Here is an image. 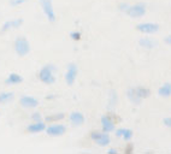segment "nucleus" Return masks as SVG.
<instances>
[{
	"label": "nucleus",
	"mask_w": 171,
	"mask_h": 154,
	"mask_svg": "<svg viewBox=\"0 0 171 154\" xmlns=\"http://www.w3.org/2000/svg\"><path fill=\"white\" fill-rule=\"evenodd\" d=\"M23 82V77L19 75V73L12 72L9 75V77L5 80V83L6 84H10V86H15V84H19Z\"/></svg>",
	"instance_id": "obj_16"
},
{
	"label": "nucleus",
	"mask_w": 171,
	"mask_h": 154,
	"mask_svg": "<svg viewBox=\"0 0 171 154\" xmlns=\"http://www.w3.org/2000/svg\"><path fill=\"white\" fill-rule=\"evenodd\" d=\"M40 5H41L42 11H44V13H45V16L47 17V19H48L51 23H54V22H55V13H54L52 0H40Z\"/></svg>",
	"instance_id": "obj_5"
},
{
	"label": "nucleus",
	"mask_w": 171,
	"mask_h": 154,
	"mask_svg": "<svg viewBox=\"0 0 171 154\" xmlns=\"http://www.w3.org/2000/svg\"><path fill=\"white\" fill-rule=\"evenodd\" d=\"M47 99H48V100L53 99V95H48V96H47Z\"/></svg>",
	"instance_id": "obj_31"
},
{
	"label": "nucleus",
	"mask_w": 171,
	"mask_h": 154,
	"mask_svg": "<svg viewBox=\"0 0 171 154\" xmlns=\"http://www.w3.org/2000/svg\"><path fill=\"white\" fill-rule=\"evenodd\" d=\"M136 30L140 31V33L147 34V35H151V34H155L159 30V24L153 23V22H145V23L137 24Z\"/></svg>",
	"instance_id": "obj_6"
},
{
	"label": "nucleus",
	"mask_w": 171,
	"mask_h": 154,
	"mask_svg": "<svg viewBox=\"0 0 171 154\" xmlns=\"http://www.w3.org/2000/svg\"><path fill=\"white\" fill-rule=\"evenodd\" d=\"M54 71H55V66L52 64H47L45 66H42L39 71V78L40 81L45 84H53L55 82V76H54Z\"/></svg>",
	"instance_id": "obj_1"
},
{
	"label": "nucleus",
	"mask_w": 171,
	"mask_h": 154,
	"mask_svg": "<svg viewBox=\"0 0 171 154\" xmlns=\"http://www.w3.org/2000/svg\"><path fill=\"white\" fill-rule=\"evenodd\" d=\"M135 91L140 99H146V98H148L150 94H151V91H150L148 88H146V87H136Z\"/></svg>",
	"instance_id": "obj_20"
},
{
	"label": "nucleus",
	"mask_w": 171,
	"mask_h": 154,
	"mask_svg": "<svg viewBox=\"0 0 171 154\" xmlns=\"http://www.w3.org/2000/svg\"><path fill=\"white\" fill-rule=\"evenodd\" d=\"M146 9H147L146 2H141L140 1V2H136V4H133V5L129 4L126 13L131 18H141V17H144L145 13H146Z\"/></svg>",
	"instance_id": "obj_2"
},
{
	"label": "nucleus",
	"mask_w": 171,
	"mask_h": 154,
	"mask_svg": "<svg viewBox=\"0 0 171 154\" xmlns=\"http://www.w3.org/2000/svg\"><path fill=\"white\" fill-rule=\"evenodd\" d=\"M163 123H164V125L166 128H170L171 127V118L170 117H165L163 119Z\"/></svg>",
	"instance_id": "obj_27"
},
{
	"label": "nucleus",
	"mask_w": 171,
	"mask_h": 154,
	"mask_svg": "<svg viewBox=\"0 0 171 154\" xmlns=\"http://www.w3.org/2000/svg\"><path fill=\"white\" fill-rule=\"evenodd\" d=\"M81 31H77V30H75V31H71L70 33V37H71V40H74V41H80L81 40Z\"/></svg>",
	"instance_id": "obj_23"
},
{
	"label": "nucleus",
	"mask_w": 171,
	"mask_h": 154,
	"mask_svg": "<svg viewBox=\"0 0 171 154\" xmlns=\"http://www.w3.org/2000/svg\"><path fill=\"white\" fill-rule=\"evenodd\" d=\"M15 98V94L12 91H2L0 93V104H7L12 101Z\"/></svg>",
	"instance_id": "obj_19"
},
{
	"label": "nucleus",
	"mask_w": 171,
	"mask_h": 154,
	"mask_svg": "<svg viewBox=\"0 0 171 154\" xmlns=\"http://www.w3.org/2000/svg\"><path fill=\"white\" fill-rule=\"evenodd\" d=\"M165 42H166V44H171V36L170 35H168V36L165 37Z\"/></svg>",
	"instance_id": "obj_30"
},
{
	"label": "nucleus",
	"mask_w": 171,
	"mask_h": 154,
	"mask_svg": "<svg viewBox=\"0 0 171 154\" xmlns=\"http://www.w3.org/2000/svg\"><path fill=\"white\" fill-rule=\"evenodd\" d=\"M126 96H128L129 101H131V102L135 104V105H140L141 101H142V99H140V98L137 96V94H136V91H135V88H129L128 91H126Z\"/></svg>",
	"instance_id": "obj_17"
},
{
	"label": "nucleus",
	"mask_w": 171,
	"mask_h": 154,
	"mask_svg": "<svg viewBox=\"0 0 171 154\" xmlns=\"http://www.w3.org/2000/svg\"><path fill=\"white\" fill-rule=\"evenodd\" d=\"M90 138L100 147H105V146H108L111 143V137L105 131L94 130V131L90 133Z\"/></svg>",
	"instance_id": "obj_4"
},
{
	"label": "nucleus",
	"mask_w": 171,
	"mask_h": 154,
	"mask_svg": "<svg viewBox=\"0 0 171 154\" xmlns=\"http://www.w3.org/2000/svg\"><path fill=\"white\" fill-rule=\"evenodd\" d=\"M23 24V19L22 18H18V19H11V21H6L2 27H1V33H5L7 31L10 29H16V28H19Z\"/></svg>",
	"instance_id": "obj_12"
},
{
	"label": "nucleus",
	"mask_w": 171,
	"mask_h": 154,
	"mask_svg": "<svg viewBox=\"0 0 171 154\" xmlns=\"http://www.w3.org/2000/svg\"><path fill=\"white\" fill-rule=\"evenodd\" d=\"M13 47H15V51L19 57H24L27 55L29 52H30V44L26 37L23 36H18L13 44Z\"/></svg>",
	"instance_id": "obj_3"
},
{
	"label": "nucleus",
	"mask_w": 171,
	"mask_h": 154,
	"mask_svg": "<svg viewBox=\"0 0 171 154\" xmlns=\"http://www.w3.org/2000/svg\"><path fill=\"white\" fill-rule=\"evenodd\" d=\"M84 122H86V118L81 112L75 111L70 114V123L72 124V127H80Z\"/></svg>",
	"instance_id": "obj_13"
},
{
	"label": "nucleus",
	"mask_w": 171,
	"mask_h": 154,
	"mask_svg": "<svg viewBox=\"0 0 171 154\" xmlns=\"http://www.w3.org/2000/svg\"><path fill=\"white\" fill-rule=\"evenodd\" d=\"M139 45L146 49H152L157 46V41L154 39H151V37H142V39H140Z\"/></svg>",
	"instance_id": "obj_15"
},
{
	"label": "nucleus",
	"mask_w": 171,
	"mask_h": 154,
	"mask_svg": "<svg viewBox=\"0 0 171 154\" xmlns=\"http://www.w3.org/2000/svg\"><path fill=\"white\" fill-rule=\"evenodd\" d=\"M133 151H134V147H133L131 143H129V145L126 146V149H124L126 153H133Z\"/></svg>",
	"instance_id": "obj_28"
},
{
	"label": "nucleus",
	"mask_w": 171,
	"mask_h": 154,
	"mask_svg": "<svg viewBox=\"0 0 171 154\" xmlns=\"http://www.w3.org/2000/svg\"><path fill=\"white\" fill-rule=\"evenodd\" d=\"M116 136L117 137H122L124 141H130L131 137H133V130L130 129H126V128H121L116 130Z\"/></svg>",
	"instance_id": "obj_14"
},
{
	"label": "nucleus",
	"mask_w": 171,
	"mask_h": 154,
	"mask_svg": "<svg viewBox=\"0 0 171 154\" xmlns=\"http://www.w3.org/2000/svg\"><path fill=\"white\" fill-rule=\"evenodd\" d=\"M117 152H118V151L116 149V148H110V149L107 151V153H108V154H116Z\"/></svg>",
	"instance_id": "obj_29"
},
{
	"label": "nucleus",
	"mask_w": 171,
	"mask_h": 154,
	"mask_svg": "<svg viewBox=\"0 0 171 154\" xmlns=\"http://www.w3.org/2000/svg\"><path fill=\"white\" fill-rule=\"evenodd\" d=\"M128 6H129V4H128V2H122V4H119V5H118V10H119V11H122V12H126V9H128Z\"/></svg>",
	"instance_id": "obj_26"
},
{
	"label": "nucleus",
	"mask_w": 171,
	"mask_h": 154,
	"mask_svg": "<svg viewBox=\"0 0 171 154\" xmlns=\"http://www.w3.org/2000/svg\"><path fill=\"white\" fill-rule=\"evenodd\" d=\"M158 94L163 98H169L171 95V83L166 82L158 89Z\"/></svg>",
	"instance_id": "obj_18"
},
{
	"label": "nucleus",
	"mask_w": 171,
	"mask_h": 154,
	"mask_svg": "<svg viewBox=\"0 0 171 154\" xmlns=\"http://www.w3.org/2000/svg\"><path fill=\"white\" fill-rule=\"evenodd\" d=\"M100 122H101V125H102V131H105V133H107V134L115 131L116 122L113 120V117H112V116L105 114V116L101 117Z\"/></svg>",
	"instance_id": "obj_9"
},
{
	"label": "nucleus",
	"mask_w": 171,
	"mask_h": 154,
	"mask_svg": "<svg viewBox=\"0 0 171 154\" xmlns=\"http://www.w3.org/2000/svg\"><path fill=\"white\" fill-rule=\"evenodd\" d=\"M64 117H65L64 113H54V114L47 116L45 118V122H47V123H55V122H59V120L64 119Z\"/></svg>",
	"instance_id": "obj_21"
},
{
	"label": "nucleus",
	"mask_w": 171,
	"mask_h": 154,
	"mask_svg": "<svg viewBox=\"0 0 171 154\" xmlns=\"http://www.w3.org/2000/svg\"><path fill=\"white\" fill-rule=\"evenodd\" d=\"M117 91H115V89H112V91H110V99H108V107H115L116 106V104H117Z\"/></svg>",
	"instance_id": "obj_22"
},
{
	"label": "nucleus",
	"mask_w": 171,
	"mask_h": 154,
	"mask_svg": "<svg viewBox=\"0 0 171 154\" xmlns=\"http://www.w3.org/2000/svg\"><path fill=\"white\" fill-rule=\"evenodd\" d=\"M31 120H33V122H40V120H42V118H41V114H40L39 112H35V113H33V114H31Z\"/></svg>",
	"instance_id": "obj_25"
},
{
	"label": "nucleus",
	"mask_w": 171,
	"mask_h": 154,
	"mask_svg": "<svg viewBox=\"0 0 171 154\" xmlns=\"http://www.w3.org/2000/svg\"><path fill=\"white\" fill-rule=\"evenodd\" d=\"M46 123L40 120V122H33L31 124H29L27 127V131L30 134H39V133H42L45 131L46 129Z\"/></svg>",
	"instance_id": "obj_10"
},
{
	"label": "nucleus",
	"mask_w": 171,
	"mask_h": 154,
	"mask_svg": "<svg viewBox=\"0 0 171 154\" xmlns=\"http://www.w3.org/2000/svg\"><path fill=\"white\" fill-rule=\"evenodd\" d=\"M77 73H78V69H77V65L75 63H70L68 65V69H66V72H65V82L68 86H72L76 78H77Z\"/></svg>",
	"instance_id": "obj_7"
},
{
	"label": "nucleus",
	"mask_w": 171,
	"mask_h": 154,
	"mask_svg": "<svg viewBox=\"0 0 171 154\" xmlns=\"http://www.w3.org/2000/svg\"><path fill=\"white\" fill-rule=\"evenodd\" d=\"M46 134L48 136H52V137H55V136H60L66 133V127L63 125V124H55V123H52L51 125L46 127L45 129Z\"/></svg>",
	"instance_id": "obj_8"
},
{
	"label": "nucleus",
	"mask_w": 171,
	"mask_h": 154,
	"mask_svg": "<svg viewBox=\"0 0 171 154\" xmlns=\"http://www.w3.org/2000/svg\"><path fill=\"white\" fill-rule=\"evenodd\" d=\"M27 0H10V5L11 6H19L22 4H24Z\"/></svg>",
	"instance_id": "obj_24"
},
{
	"label": "nucleus",
	"mask_w": 171,
	"mask_h": 154,
	"mask_svg": "<svg viewBox=\"0 0 171 154\" xmlns=\"http://www.w3.org/2000/svg\"><path fill=\"white\" fill-rule=\"evenodd\" d=\"M19 104L22 107H26V109H34L39 105V101L37 99L33 98V96H22L19 99Z\"/></svg>",
	"instance_id": "obj_11"
}]
</instances>
